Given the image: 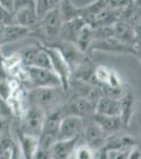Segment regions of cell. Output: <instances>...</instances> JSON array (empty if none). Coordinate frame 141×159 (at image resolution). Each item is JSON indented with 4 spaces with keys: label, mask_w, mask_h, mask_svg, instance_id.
<instances>
[{
    "label": "cell",
    "mask_w": 141,
    "mask_h": 159,
    "mask_svg": "<svg viewBox=\"0 0 141 159\" xmlns=\"http://www.w3.org/2000/svg\"><path fill=\"white\" fill-rule=\"evenodd\" d=\"M62 87H44L27 90V100L30 106H34L48 114L59 108L65 101V92Z\"/></svg>",
    "instance_id": "1"
},
{
    "label": "cell",
    "mask_w": 141,
    "mask_h": 159,
    "mask_svg": "<svg viewBox=\"0 0 141 159\" xmlns=\"http://www.w3.org/2000/svg\"><path fill=\"white\" fill-rule=\"evenodd\" d=\"M45 116H47V114L43 110L29 105V107L21 115L19 130L22 134L33 136V137L39 139L42 132Z\"/></svg>",
    "instance_id": "2"
},
{
    "label": "cell",
    "mask_w": 141,
    "mask_h": 159,
    "mask_svg": "<svg viewBox=\"0 0 141 159\" xmlns=\"http://www.w3.org/2000/svg\"><path fill=\"white\" fill-rule=\"evenodd\" d=\"M62 24L63 21L59 14V10L58 7H56L44 15L41 19L38 20L37 25L31 30V33L39 32L43 37L48 40H59V34Z\"/></svg>",
    "instance_id": "3"
},
{
    "label": "cell",
    "mask_w": 141,
    "mask_h": 159,
    "mask_svg": "<svg viewBox=\"0 0 141 159\" xmlns=\"http://www.w3.org/2000/svg\"><path fill=\"white\" fill-rule=\"evenodd\" d=\"M44 50L48 52V56H50L51 64H52V70L58 75L60 79L61 85L62 88L65 90L70 89V83L72 81V69L65 58L63 57L62 53L60 50L55 46H45L42 45Z\"/></svg>",
    "instance_id": "4"
},
{
    "label": "cell",
    "mask_w": 141,
    "mask_h": 159,
    "mask_svg": "<svg viewBox=\"0 0 141 159\" xmlns=\"http://www.w3.org/2000/svg\"><path fill=\"white\" fill-rule=\"evenodd\" d=\"M61 117H79L85 119L86 117H93L95 114V105L83 97L74 94L72 98L59 107Z\"/></svg>",
    "instance_id": "5"
},
{
    "label": "cell",
    "mask_w": 141,
    "mask_h": 159,
    "mask_svg": "<svg viewBox=\"0 0 141 159\" xmlns=\"http://www.w3.org/2000/svg\"><path fill=\"white\" fill-rule=\"evenodd\" d=\"M27 73L30 89L44 87H62L60 79L53 70L37 67H24Z\"/></svg>",
    "instance_id": "6"
},
{
    "label": "cell",
    "mask_w": 141,
    "mask_h": 159,
    "mask_svg": "<svg viewBox=\"0 0 141 159\" xmlns=\"http://www.w3.org/2000/svg\"><path fill=\"white\" fill-rule=\"evenodd\" d=\"M84 129H85V122L82 118L63 117L59 126L58 140L80 139Z\"/></svg>",
    "instance_id": "7"
},
{
    "label": "cell",
    "mask_w": 141,
    "mask_h": 159,
    "mask_svg": "<svg viewBox=\"0 0 141 159\" xmlns=\"http://www.w3.org/2000/svg\"><path fill=\"white\" fill-rule=\"evenodd\" d=\"M136 48L133 46L125 45L115 37L106 38V39L94 40L89 46V51H104V52H115V53H131L135 54Z\"/></svg>",
    "instance_id": "8"
},
{
    "label": "cell",
    "mask_w": 141,
    "mask_h": 159,
    "mask_svg": "<svg viewBox=\"0 0 141 159\" xmlns=\"http://www.w3.org/2000/svg\"><path fill=\"white\" fill-rule=\"evenodd\" d=\"M82 136L84 138V141H85L84 144L93 148L94 151H99L106 148L107 138H109V135L106 132H103L94 122L93 124L85 126Z\"/></svg>",
    "instance_id": "9"
},
{
    "label": "cell",
    "mask_w": 141,
    "mask_h": 159,
    "mask_svg": "<svg viewBox=\"0 0 141 159\" xmlns=\"http://www.w3.org/2000/svg\"><path fill=\"white\" fill-rule=\"evenodd\" d=\"M79 139L57 140L50 148L52 159H72Z\"/></svg>",
    "instance_id": "10"
},
{
    "label": "cell",
    "mask_w": 141,
    "mask_h": 159,
    "mask_svg": "<svg viewBox=\"0 0 141 159\" xmlns=\"http://www.w3.org/2000/svg\"><path fill=\"white\" fill-rule=\"evenodd\" d=\"M93 122L97 124L103 132L111 136L122 132L124 129V123L120 117H110V116H101V115H93Z\"/></svg>",
    "instance_id": "11"
},
{
    "label": "cell",
    "mask_w": 141,
    "mask_h": 159,
    "mask_svg": "<svg viewBox=\"0 0 141 159\" xmlns=\"http://www.w3.org/2000/svg\"><path fill=\"white\" fill-rule=\"evenodd\" d=\"M85 25L86 24L84 22V20L80 17L63 22L61 25L60 34H59V40L75 43L77 36Z\"/></svg>",
    "instance_id": "12"
},
{
    "label": "cell",
    "mask_w": 141,
    "mask_h": 159,
    "mask_svg": "<svg viewBox=\"0 0 141 159\" xmlns=\"http://www.w3.org/2000/svg\"><path fill=\"white\" fill-rule=\"evenodd\" d=\"M95 114L101 116L120 117L121 115L120 100L103 96L95 105Z\"/></svg>",
    "instance_id": "13"
},
{
    "label": "cell",
    "mask_w": 141,
    "mask_h": 159,
    "mask_svg": "<svg viewBox=\"0 0 141 159\" xmlns=\"http://www.w3.org/2000/svg\"><path fill=\"white\" fill-rule=\"evenodd\" d=\"M114 27V37L125 45L135 47V33L133 25L127 22L118 20L113 25Z\"/></svg>",
    "instance_id": "14"
},
{
    "label": "cell",
    "mask_w": 141,
    "mask_h": 159,
    "mask_svg": "<svg viewBox=\"0 0 141 159\" xmlns=\"http://www.w3.org/2000/svg\"><path fill=\"white\" fill-rule=\"evenodd\" d=\"M31 35V29L19 25H12L3 27L1 36V45L14 43Z\"/></svg>",
    "instance_id": "15"
},
{
    "label": "cell",
    "mask_w": 141,
    "mask_h": 159,
    "mask_svg": "<svg viewBox=\"0 0 141 159\" xmlns=\"http://www.w3.org/2000/svg\"><path fill=\"white\" fill-rule=\"evenodd\" d=\"M14 16H15V22H16V25L29 28L31 30L38 22V17L37 14H36L35 6L17 10V11L14 12Z\"/></svg>",
    "instance_id": "16"
},
{
    "label": "cell",
    "mask_w": 141,
    "mask_h": 159,
    "mask_svg": "<svg viewBox=\"0 0 141 159\" xmlns=\"http://www.w3.org/2000/svg\"><path fill=\"white\" fill-rule=\"evenodd\" d=\"M106 7L107 3L106 0H96V1L88 4V6L80 7V18H82L84 22L91 27L97 15H99L102 11H104Z\"/></svg>",
    "instance_id": "17"
},
{
    "label": "cell",
    "mask_w": 141,
    "mask_h": 159,
    "mask_svg": "<svg viewBox=\"0 0 141 159\" xmlns=\"http://www.w3.org/2000/svg\"><path fill=\"white\" fill-rule=\"evenodd\" d=\"M19 150L24 159H33L39 145V139L30 135L22 134L19 130Z\"/></svg>",
    "instance_id": "18"
},
{
    "label": "cell",
    "mask_w": 141,
    "mask_h": 159,
    "mask_svg": "<svg viewBox=\"0 0 141 159\" xmlns=\"http://www.w3.org/2000/svg\"><path fill=\"white\" fill-rule=\"evenodd\" d=\"M58 10L63 22L80 17V7L74 6L71 0H61L58 6Z\"/></svg>",
    "instance_id": "19"
},
{
    "label": "cell",
    "mask_w": 141,
    "mask_h": 159,
    "mask_svg": "<svg viewBox=\"0 0 141 159\" xmlns=\"http://www.w3.org/2000/svg\"><path fill=\"white\" fill-rule=\"evenodd\" d=\"M120 100V104H121V115L120 118L124 123V126H129L131 119H132V115L134 111V97L132 93H124Z\"/></svg>",
    "instance_id": "20"
},
{
    "label": "cell",
    "mask_w": 141,
    "mask_h": 159,
    "mask_svg": "<svg viewBox=\"0 0 141 159\" xmlns=\"http://www.w3.org/2000/svg\"><path fill=\"white\" fill-rule=\"evenodd\" d=\"M93 40H94L93 28L85 25L82 28V30L80 31V33L78 34V36H77L75 45L80 51H82L83 53H86L89 46H91V43H93Z\"/></svg>",
    "instance_id": "21"
},
{
    "label": "cell",
    "mask_w": 141,
    "mask_h": 159,
    "mask_svg": "<svg viewBox=\"0 0 141 159\" xmlns=\"http://www.w3.org/2000/svg\"><path fill=\"white\" fill-rule=\"evenodd\" d=\"M20 86L18 81H10V80L1 79L0 80V100L4 102H9L10 99L14 94L15 89Z\"/></svg>",
    "instance_id": "22"
},
{
    "label": "cell",
    "mask_w": 141,
    "mask_h": 159,
    "mask_svg": "<svg viewBox=\"0 0 141 159\" xmlns=\"http://www.w3.org/2000/svg\"><path fill=\"white\" fill-rule=\"evenodd\" d=\"M60 1L61 0H35L36 14H37L38 20L41 19L48 12L58 7Z\"/></svg>",
    "instance_id": "23"
},
{
    "label": "cell",
    "mask_w": 141,
    "mask_h": 159,
    "mask_svg": "<svg viewBox=\"0 0 141 159\" xmlns=\"http://www.w3.org/2000/svg\"><path fill=\"white\" fill-rule=\"evenodd\" d=\"M40 49V45L38 46H30V47L25 48L22 51H20V60H21V65L23 67H33L37 56L38 51Z\"/></svg>",
    "instance_id": "24"
},
{
    "label": "cell",
    "mask_w": 141,
    "mask_h": 159,
    "mask_svg": "<svg viewBox=\"0 0 141 159\" xmlns=\"http://www.w3.org/2000/svg\"><path fill=\"white\" fill-rule=\"evenodd\" d=\"M33 67L52 70V64H51L50 56H48L47 51L44 50L42 45H40V49L37 53V56H36V60H35V63Z\"/></svg>",
    "instance_id": "25"
},
{
    "label": "cell",
    "mask_w": 141,
    "mask_h": 159,
    "mask_svg": "<svg viewBox=\"0 0 141 159\" xmlns=\"http://www.w3.org/2000/svg\"><path fill=\"white\" fill-rule=\"evenodd\" d=\"M72 159H96V151L86 144H78Z\"/></svg>",
    "instance_id": "26"
},
{
    "label": "cell",
    "mask_w": 141,
    "mask_h": 159,
    "mask_svg": "<svg viewBox=\"0 0 141 159\" xmlns=\"http://www.w3.org/2000/svg\"><path fill=\"white\" fill-rule=\"evenodd\" d=\"M12 25H16L14 12L9 11L0 6V27H7Z\"/></svg>",
    "instance_id": "27"
},
{
    "label": "cell",
    "mask_w": 141,
    "mask_h": 159,
    "mask_svg": "<svg viewBox=\"0 0 141 159\" xmlns=\"http://www.w3.org/2000/svg\"><path fill=\"white\" fill-rule=\"evenodd\" d=\"M135 33V48L141 47V17L133 25Z\"/></svg>",
    "instance_id": "28"
},
{
    "label": "cell",
    "mask_w": 141,
    "mask_h": 159,
    "mask_svg": "<svg viewBox=\"0 0 141 159\" xmlns=\"http://www.w3.org/2000/svg\"><path fill=\"white\" fill-rule=\"evenodd\" d=\"M13 114L11 106L9 105L7 102H4L2 100H0V118L1 119H9Z\"/></svg>",
    "instance_id": "29"
},
{
    "label": "cell",
    "mask_w": 141,
    "mask_h": 159,
    "mask_svg": "<svg viewBox=\"0 0 141 159\" xmlns=\"http://www.w3.org/2000/svg\"><path fill=\"white\" fill-rule=\"evenodd\" d=\"M127 159H141V145L136 143L134 148H132L129 151Z\"/></svg>",
    "instance_id": "30"
},
{
    "label": "cell",
    "mask_w": 141,
    "mask_h": 159,
    "mask_svg": "<svg viewBox=\"0 0 141 159\" xmlns=\"http://www.w3.org/2000/svg\"><path fill=\"white\" fill-rule=\"evenodd\" d=\"M14 1L15 0H0V6L9 11L14 12Z\"/></svg>",
    "instance_id": "31"
},
{
    "label": "cell",
    "mask_w": 141,
    "mask_h": 159,
    "mask_svg": "<svg viewBox=\"0 0 141 159\" xmlns=\"http://www.w3.org/2000/svg\"><path fill=\"white\" fill-rule=\"evenodd\" d=\"M11 159H21V152L19 150V147L14 143L12 148V157Z\"/></svg>",
    "instance_id": "32"
},
{
    "label": "cell",
    "mask_w": 141,
    "mask_h": 159,
    "mask_svg": "<svg viewBox=\"0 0 141 159\" xmlns=\"http://www.w3.org/2000/svg\"><path fill=\"white\" fill-rule=\"evenodd\" d=\"M114 154L113 159H127L129 156V152H111Z\"/></svg>",
    "instance_id": "33"
},
{
    "label": "cell",
    "mask_w": 141,
    "mask_h": 159,
    "mask_svg": "<svg viewBox=\"0 0 141 159\" xmlns=\"http://www.w3.org/2000/svg\"><path fill=\"white\" fill-rule=\"evenodd\" d=\"M6 127H7L6 119H1V118H0V134L4 135V133H6Z\"/></svg>",
    "instance_id": "34"
},
{
    "label": "cell",
    "mask_w": 141,
    "mask_h": 159,
    "mask_svg": "<svg viewBox=\"0 0 141 159\" xmlns=\"http://www.w3.org/2000/svg\"><path fill=\"white\" fill-rule=\"evenodd\" d=\"M136 57H137V60L140 61L141 64V47L140 48H136L135 50V54H134Z\"/></svg>",
    "instance_id": "35"
},
{
    "label": "cell",
    "mask_w": 141,
    "mask_h": 159,
    "mask_svg": "<svg viewBox=\"0 0 141 159\" xmlns=\"http://www.w3.org/2000/svg\"><path fill=\"white\" fill-rule=\"evenodd\" d=\"M106 3H107V1H109V0H106Z\"/></svg>",
    "instance_id": "36"
}]
</instances>
